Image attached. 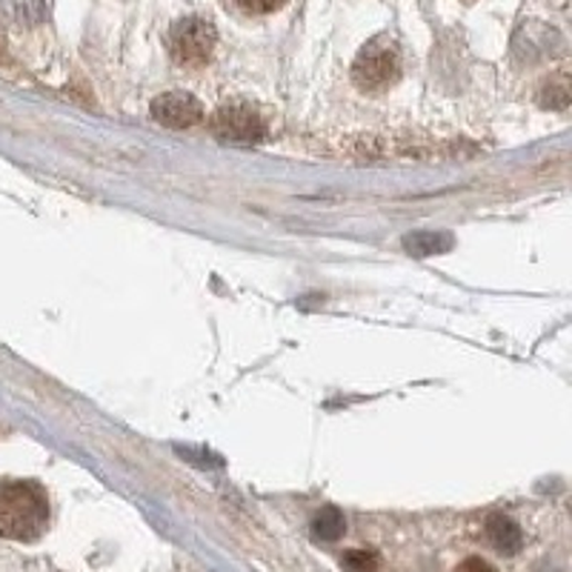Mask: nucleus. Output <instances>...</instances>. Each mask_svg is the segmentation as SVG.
Masks as SVG:
<instances>
[{
    "label": "nucleus",
    "instance_id": "obj_1",
    "mask_svg": "<svg viewBox=\"0 0 572 572\" xmlns=\"http://www.w3.org/2000/svg\"><path fill=\"white\" fill-rule=\"evenodd\" d=\"M49 527L47 492L34 481H0V535L12 541L41 539Z\"/></svg>",
    "mask_w": 572,
    "mask_h": 572
},
{
    "label": "nucleus",
    "instance_id": "obj_2",
    "mask_svg": "<svg viewBox=\"0 0 572 572\" xmlns=\"http://www.w3.org/2000/svg\"><path fill=\"white\" fill-rule=\"evenodd\" d=\"M401 75V52L387 34L372 38L353 63V81L364 92H384Z\"/></svg>",
    "mask_w": 572,
    "mask_h": 572
},
{
    "label": "nucleus",
    "instance_id": "obj_3",
    "mask_svg": "<svg viewBox=\"0 0 572 572\" xmlns=\"http://www.w3.org/2000/svg\"><path fill=\"white\" fill-rule=\"evenodd\" d=\"M218 43V32L204 18H184L170 32V49L181 67H204L212 58V49Z\"/></svg>",
    "mask_w": 572,
    "mask_h": 572
},
{
    "label": "nucleus",
    "instance_id": "obj_4",
    "mask_svg": "<svg viewBox=\"0 0 572 572\" xmlns=\"http://www.w3.org/2000/svg\"><path fill=\"white\" fill-rule=\"evenodd\" d=\"M212 135L224 143H258L266 135V123L246 103H229L212 115Z\"/></svg>",
    "mask_w": 572,
    "mask_h": 572
},
{
    "label": "nucleus",
    "instance_id": "obj_5",
    "mask_svg": "<svg viewBox=\"0 0 572 572\" xmlns=\"http://www.w3.org/2000/svg\"><path fill=\"white\" fill-rule=\"evenodd\" d=\"M152 118L170 130H190V126L204 121V106L190 92H166V95L152 101Z\"/></svg>",
    "mask_w": 572,
    "mask_h": 572
},
{
    "label": "nucleus",
    "instance_id": "obj_6",
    "mask_svg": "<svg viewBox=\"0 0 572 572\" xmlns=\"http://www.w3.org/2000/svg\"><path fill=\"white\" fill-rule=\"evenodd\" d=\"M487 539H490V544L496 547L498 552L515 555V552L521 550V544H524V532H521V527H518L512 518L490 515V521H487Z\"/></svg>",
    "mask_w": 572,
    "mask_h": 572
},
{
    "label": "nucleus",
    "instance_id": "obj_7",
    "mask_svg": "<svg viewBox=\"0 0 572 572\" xmlns=\"http://www.w3.org/2000/svg\"><path fill=\"white\" fill-rule=\"evenodd\" d=\"M344 530H347L344 515L335 507H327V510H320L313 518V535L320 541H338L344 535Z\"/></svg>",
    "mask_w": 572,
    "mask_h": 572
},
{
    "label": "nucleus",
    "instance_id": "obj_8",
    "mask_svg": "<svg viewBox=\"0 0 572 572\" xmlns=\"http://www.w3.org/2000/svg\"><path fill=\"white\" fill-rule=\"evenodd\" d=\"M344 572H381V561L375 552H364V550H349L344 552L341 559Z\"/></svg>",
    "mask_w": 572,
    "mask_h": 572
},
{
    "label": "nucleus",
    "instance_id": "obj_9",
    "mask_svg": "<svg viewBox=\"0 0 572 572\" xmlns=\"http://www.w3.org/2000/svg\"><path fill=\"white\" fill-rule=\"evenodd\" d=\"M407 244H423L418 246V249H412L416 255H429V253H441V249H450V238H432V235H412V238H407Z\"/></svg>",
    "mask_w": 572,
    "mask_h": 572
},
{
    "label": "nucleus",
    "instance_id": "obj_10",
    "mask_svg": "<svg viewBox=\"0 0 572 572\" xmlns=\"http://www.w3.org/2000/svg\"><path fill=\"white\" fill-rule=\"evenodd\" d=\"M238 3L246 9V12L269 14V12H275V9L284 7L286 0H238Z\"/></svg>",
    "mask_w": 572,
    "mask_h": 572
},
{
    "label": "nucleus",
    "instance_id": "obj_11",
    "mask_svg": "<svg viewBox=\"0 0 572 572\" xmlns=\"http://www.w3.org/2000/svg\"><path fill=\"white\" fill-rule=\"evenodd\" d=\"M458 572H496V570L481 559H467L461 566H458Z\"/></svg>",
    "mask_w": 572,
    "mask_h": 572
}]
</instances>
